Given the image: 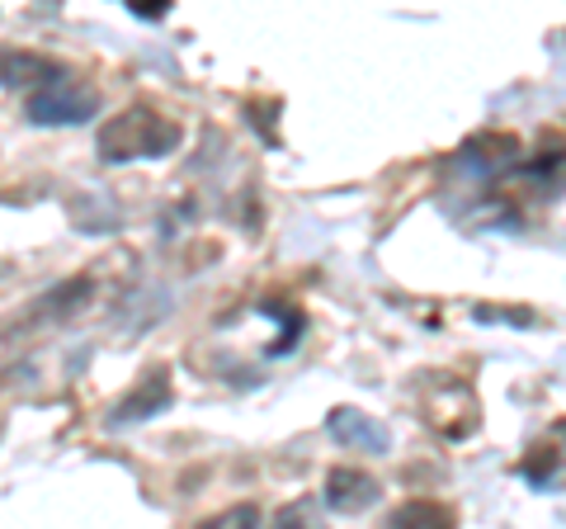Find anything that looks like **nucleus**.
<instances>
[{"label": "nucleus", "mask_w": 566, "mask_h": 529, "mask_svg": "<svg viewBox=\"0 0 566 529\" xmlns=\"http://www.w3.org/2000/svg\"><path fill=\"white\" fill-rule=\"evenodd\" d=\"M170 397H175L170 393V369L166 364H151L147 374H142V383H133V393L109 412V426H137V421L161 416L170 407Z\"/></svg>", "instance_id": "obj_4"}, {"label": "nucleus", "mask_w": 566, "mask_h": 529, "mask_svg": "<svg viewBox=\"0 0 566 529\" xmlns=\"http://www.w3.org/2000/svg\"><path fill=\"white\" fill-rule=\"evenodd\" d=\"M430 426H439L453 439H463V435L476 431V397H472L468 383L434 378V387H430Z\"/></svg>", "instance_id": "obj_5"}, {"label": "nucleus", "mask_w": 566, "mask_h": 529, "mask_svg": "<svg viewBox=\"0 0 566 529\" xmlns=\"http://www.w3.org/2000/svg\"><path fill=\"white\" fill-rule=\"evenodd\" d=\"M199 529H260V506L255 501H241V506H227L222 516L203 520Z\"/></svg>", "instance_id": "obj_12"}, {"label": "nucleus", "mask_w": 566, "mask_h": 529, "mask_svg": "<svg viewBox=\"0 0 566 529\" xmlns=\"http://www.w3.org/2000/svg\"><path fill=\"white\" fill-rule=\"evenodd\" d=\"M382 529H458V525H453V510L444 501L420 497V501H401L392 516H387Z\"/></svg>", "instance_id": "obj_9"}, {"label": "nucleus", "mask_w": 566, "mask_h": 529, "mask_svg": "<svg viewBox=\"0 0 566 529\" xmlns=\"http://www.w3.org/2000/svg\"><path fill=\"white\" fill-rule=\"evenodd\" d=\"M270 529H331V525L322 516V501H316V497H297V501H289L270 520Z\"/></svg>", "instance_id": "obj_11"}, {"label": "nucleus", "mask_w": 566, "mask_h": 529, "mask_svg": "<svg viewBox=\"0 0 566 529\" xmlns=\"http://www.w3.org/2000/svg\"><path fill=\"white\" fill-rule=\"evenodd\" d=\"M520 473L528 483H534L538 491H557V483H562V445L553 439V445H543V449H534L520 464Z\"/></svg>", "instance_id": "obj_10"}, {"label": "nucleus", "mask_w": 566, "mask_h": 529, "mask_svg": "<svg viewBox=\"0 0 566 529\" xmlns=\"http://www.w3.org/2000/svg\"><path fill=\"white\" fill-rule=\"evenodd\" d=\"M382 501V483L364 468H331L326 473V506L340 510V516H359V510H374Z\"/></svg>", "instance_id": "obj_7"}, {"label": "nucleus", "mask_w": 566, "mask_h": 529, "mask_svg": "<svg viewBox=\"0 0 566 529\" xmlns=\"http://www.w3.org/2000/svg\"><path fill=\"white\" fill-rule=\"evenodd\" d=\"M326 431H331L335 445L359 449V454H387V449H392V435H387V426H382V421H374L368 412H359V407H331Z\"/></svg>", "instance_id": "obj_6"}, {"label": "nucleus", "mask_w": 566, "mask_h": 529, "mask_svg": "<svg viewBox=\"0 0 566 529\" xmlns=\"http://www.w3.org/2000/svg\"><path fill=\"white\" fill-rule=\"evenodd\" d=\"M29 123H39V128H76V123H91L99 114V91L85 81H52L43 91H33L29 104H24Z\"/></svg>", "instance_id": "obj_2"}, {"label": "nucleus", "mask_w": 566, "mask_h": 529, "mask_svg": "<svg viewBox=\"0 0 566 529\" xmlns=\"http://www.w3.org/2000/svg\"><path fill=\"white\" fill-rule=\"evenodd\" d=\"M66 72L43 52H20V48H0V91H43V85L62 81Z\"/></svg>", "instance_id": "obj_8"}, {"label": "nucleus", "mask_w": 566, "mask_h": 529, "mask_svg": "<svg viewBox=\"0 0 566 529\" xmlns=\"http://www.w3.org/2000/svg\"><path fill=\"white\" fill-rule=\"evenodd\" d=\"M185 128L170 114L151 110V104H128L114 118L99 123V156L109 166L123 162H156V156H170L180 147Z\"/></svg>", "instance_id": "obj_1"}, {"label": "nucleus", "mask_w": 566, "mask_h": 529, "mask_svg": "<svg viewBox=\"0 0 566 529\" xmlns=\"http://www.w3.org/2000/svg\"><path fill=\"white\" fill-rule=\"evenodd\" d=\"M91 293H95V279L91 274H76V279H66V284L57 289H48L39 303H29V312L14 322L10 331H33V326H52V322H66V317H76L85 303H91Z\"/></svg>", "instance_id": "obj_3"}, {"label": "nucleus", "mask_w": 566, "mask_h": 529, "mask_svg": "<svg viewBox=\"0 0 566 529\" xmlns=\"http://www.w3.org/2000/svg\"><path fill=\"white\" fill-rule=\"evenodd\" d=\"M128 10L137 14V20H161V14H166V6H161V0H133Z\"/></svg>", "instance_id": "obj_13"}]
</instances>
